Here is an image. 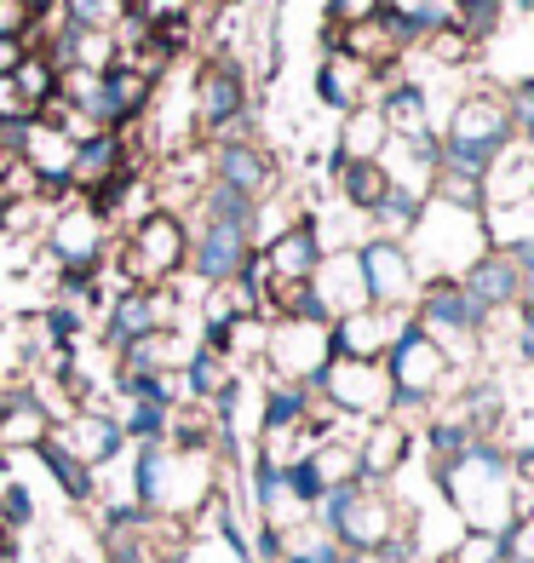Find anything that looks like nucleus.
<instances>
[{"mask_svg":"<svg viewBox=\"0 0 534 563\" xmlns=\"http://www.w3.org/2000/svg\"><path fill=\"white\" fill-rule=\"evenodd\" d=\"M443 167L448 173H471V178H489V167L518 144L512 133V115L500 104V87H471L454 98V110L443 115Z\"/></svg>","mask_w":534,"mask_h":563,"instance_id":"obj_4","label":"nucleus"},{"mask_svg":"<svg viewBox=\"0 0 534 563\" xmlns=\"http://www.w3.org/2000/svg\"><path fill=\"white\" fill-rule=\"evenodd\" d=\"M374 110H379V121H386L391 139H431V133H437V115H431V87L409 81V75H397L391 87H379Z\"/></svg>","mask_w":534,"mask_h":563,"instance_id":"obj_26","label":"nucleus"},{"mask_svg":"<svg viewBox=\"0 0 534 563\" xmlns=\"http://www.w3.org/2000/svg\"><path fill=\"white\" fill-rule=\"evenodd\" d=\"M391 144L386 121H379L374 104L340 115V133H334V162H379V150Z\"/></svg>","mask_w":534,"mask_h":563,"instance_id":"obj_32","label":"nucleus"},{"mask_svg":"<svg viewBox=\"0 0 534 563\" xmlns=\"http://www.w3.org/2000/svg\"><path fill=\"white\" fill-rule=\"evenodd\" d=\"M178 311H185V299L178 288H115L104 299V322H98V345L110 356H121L126 345H138L149 334H162V328H178Z\"/></svg>","mask_w":534,"mask_h":563,"instance_id":"obj_9","label":"nucleus"},{"mask_svg":"<svg viewBox=\"0 0 534 563\" xmlns=\"http://www.w3.org/2000/svg\"><path fill=\"white\" fill-rule=\"evenodd\" d=\"M282 477H288V489H293V500H299L304 511H316V500L327 495V483L316 477V466H311V454H299L293 466H282Z\"/></svg>","mask_w":534,"mask_h":563,"instance_id":"obj_46","label":"nucleus"},{"mask_svg":"<svg viewBox=\"0 0 534 563\" xmlns=\"http://www.w3.org/2000/svg\"><path fill=\"white\" fill-rule=\"evenodd\" d=\"M126 167H138L126 133H87L81 144H75V162H69V190L92 196V190H104L110 178H121Z\"/></svg>","mask_w":534,"mask_h":563,"instance_id":"obj_22","label":"nucleus"},{"mask_svg":"<svg viewBox=\"0 0 534 563\" xmlns=\"http://www.w3.org/2000/svg\"><path fill=\"white\" fill-rule=\"evenodd\" d=\"M46 253H53L58 276H81V282H104L110 253H115V230L98 219L87 201H69L46 224Z\"/></svg>","mask_w":534,"mask_h":563,"instance_id":"obj_8","label":"nucleus"},{"mask_svg":"<svg viewBox=\"0 0 534 563\" xmlns=\"http://www.w3.org/2000/svg\"><path fill=\"white\" fill-rule=\"evenodd\" d=\"M431 483H437V495H443V506L454 511V523H460V529L505 534V541H512L518 523L534 518V495L518 483L512 454H505L500 443L477 438L460 460H448L443 472H431Z\"/></svg>","mask_w":534,"mask_h":563,"instance_id":"obj_1","label":"nucleus"},{"mask_svg":"<svg viewBox=\"0 0 534 563\" xmlns=\"http://www.w3.org/2000/svg\"><path fill=\"white\" fill-rule=\"evenodd\" d=\"M311 294L322 305L327 322H340L351 311H368V288H363V265H356V247H334L322 253V265L311 276Z\"/></svg>","mask_w":534,"mask_h":563,"instance_id":"obj_20","label":"nucleus"},{"mask_svg":"<svg viewBox=\"0 0 534 563\" xmlns=\"http://www.w3.org/2000/svg\"><path fill=\"white\" fill-rule=\"evenodd\" d=\"M518 317H523V328H529V334H534V282H529V288H523V305H518Z\"/></svg>","mask_w":534,"mask_h":563,"instance_id":"obj_51","label":"nucleus"},{"mask_svg":"<svg viewBox=\"0 0 534 563\" xmlns=\"http://www.w3.org/2000/svg\"><path fill=\"white\" fill-rule=\"evenodd\" d=\"M126 489H133V500L144 511H156V518L196 523L224 483H219L213 454H178L167 443H144V449H133V483Z\"/></svg>","mask_w":534,"mask_h":563,"instance_id":"obj_3","label":"nucleus"},{"mask_svg":"<svg viewBox=\"0 0 534 563\" xmlns=\"http://www.w3.org/2000/svg\"><path fill=\"white\" fill-rule=\"evenodd\" d=\"M247 495H253V518H259L265 529H299V523H311V511H304L299 500H293V489H288V477H282V466H270V460H259V454H247Z\"/></svg>","mask_w":534,"mask_h":563,"instance_id":"obj_24","label":"nucleus"},{"mask_svg":"<svg viewBox=\"0 0 534 563\" xmlns=\"http://www.w3.org/2000/svg\"><path fill=\"white\" fill-rule=\"evenodd\" d=\"M208 178H213V185L242 190L247 201H265L276 190V162L253 139L247 144H213L208 150Z\"/></svg>","mask_w":534,"mask_h":563,"instance_id":"obj_23","label":"nucleus"},{"mask_svg":"<svg viewBox=\"0 0 534 563\" xmlns=\"http://www.w3.org/2000/svg\"><path fill=\"white\" fill-rule=\"evenodd\" d=\"M196 208H201L208 224H236V230H247V236H253V219H259V201H247L231 185H213V178L196 190Z\"/></svg>","mask_w":534,"mask_h":563,"instance_id":"obj_35","label":"nucleus"},{"mask_svg":"<svg viewBox=\"0 0 534 563\" xmlns=\"http://www.w3.org/2000/svg\"><path fill=\"white\" fill-rule=\"evenodd\" d=\"M505 18H534V0H505Z\"/></svg>","mask_w":534,"mask_h":563,"instance_id":"obj_52","label":"nucleus"},{"mask_svg":"<svg viewBox=\"0 0 534 563\" xmlns=\"http://www.w3.org/2000/svg\"><path fill=\"white\" fill-rule=\"evenodd\" d=\"M512 541L505 534H477V529H460V541L443 552V563H505Z\"/></svg>","mask_w":534,"mask_h":563,"instance_id":"obj_43","label":"nucleus"},{"mask_svg":"<svg viewBox=\"0 0 534 563\" xmlns=\"http://www.w3.org/2000/svg\"><path fill=\"white\" fill-rule=\"evenodd\" d=\"M448 12H454V30H466L482 46L505 23V0H448Z\"/></svg>","mask_w":534,"mask_h":563,"instance_id":"obj_42","label":"nucleus"},{"mask_svg":"<svg viewBox=\"0 0 534 563\" xmlns=\"http://www.w3.org/2000/svg\"><path fill=\"white\" fill-rule=\"evenodd\" d=\"M0 420H7V386H0Z\"/></svg>","mask_w":534,"mask_h":563,"instance_id":"obj_55","label":"nucleus"},{"mask_svg":"<svg viewBox=\"0 0 534 563\" xmlns=\"http://www.w3.org/2000/svg\"><path fill=\"white\" fill-rule=\"evenodd\" d=\"M356 265H363L368 305H379V311H409V317H414V299H420V288H425V276H420V265H414L409 242L368 236L363 247H356Z\"/></svg>","mask_w":534,"mask_h":563,"instance_id":"obj_11","label":"nucleus"},{"mask_svg":"<svg viewBox=\"0 0 534 563\" xmlns=\"http://www.w3.org/2000/svg\"><path fill=\"white\" fill-rule=\"evenodd\" d=\"M386 0H327V30H351V23H368L379 18Z\"/></svg>","mask_w":534,"mask_h":563,"instance_id":"obj_47","label":"nucleus"},{"mask_svg":"<svg viewBox=\"0 0 534 563\" xmlns=\"http://www.w3.org/2000/svg\"><path fill=\"white\" fill-rule=\"evenodd\" d=\"M500 104H505V115H512V133L529 144V139H534V75L505 81V87H500Z\"/></svg>","mask_w":534,"mask_h":563,"instance_id":"obj_44","label":"nucleus"},{"mask_svg":"<svg viewBox=\"0 0 534 563\" xmlns=\"http://www.w3.org/2000/svg\"><path fill=\"white\" fill-rule=\"evenodd\" d=\"M327 363H334V340H327V322H299V317L270 322L265 356H259L265 379H288V386H316Z\"/></svg>","mask_w":534,"mask_h":563,"instance_id":"obj_10","label":"nucleus"},{"mask_svg":"<svg viewBox=\"0 0 534 563\" xmlns=\"http://www.w3.org/2000/svg\"><path fill=\"white\" fill-rule=\"evenodd\" d=\"M316 397H322V408H334L351 426H368V420L391 415V379L379 363H345V356H334L316 379Z\"/></svg>","mask_w":534,"mask_h":563,"instance_id":"obj_12","label":"nucleus"},{"mask_svg":"<svg viewBox=\"0 0 534 563\" xmlns=\"http://www.w3.org/2000/svg\"><path fill=\"white\" fill-rule=\"evenodd\" d=\"M58 563H92V558H87V552H64Z\"/></svg>","mask_w":534,"mask_h":563,"instance_id":"obj_54","label":"nucleus"},{"mask_svg":"<svg viewBox=\"0 0 534 563\" xmlns=\"http://www.w3.org/2000/svg\"><path fill=\"white\" fill-rule=\"evenodd\" d=\"M311 518L334 534L345 552H397L414 558V506H402L391 483H340L316 500Z\"/></svg>","mask_w":534,"mask_h":563,"instance_id":"obj_2","label":"nucleus"},{"mask_svg":"<svg viewBox=\"0 0 534 563\" xmlns=\"http://www.w3.org/2000/svg\"><path fill=\"white\" fill-rule=\"evenodd\" d=\"M414 328L448 356L454 374H477L489 317L477 311V299L460 288V282H425L420 299H414Z\"/></svg>","mask_w":534,"mask_h":563,"instance_id":"obj_6","label":"nucleus"},{"mask_svg":"<svg viewBox=\"0 0 534 563\" xmlns=\"http://www.w3.org/2000/svg\"><path fill=\"white\" fill-rule=\"evenodd\" d=\"M64 30H87V35H115V23L126 18V0H58Z\"/></svg>","mask_w":534,"mask_h":563,"instance_id":"obj_39","label":"nucleus"},{"mask_svg":"<svg viewBox=\"0 0 534 563\" xmlns=\"http://www.w3.org/2000/svg\"><path fill=\"white\" fill-rule=\"evenodd\" d=\"M431 201H443V208H460V213H482V208H489V196H482V178L448 173V167H437V178H431Z\"/></svg>","mask_w":534,"mask_h":563,"instance_id":"obj_40","label":"nucleus"},{"mask_svg":"<svg viewBox=\"0 0 534 563\" xmlns=\"http://www.w3.org/2000/svg\"><path fill=\"white\" fill-rule=\"evenodd\" d=\"M425 53L437 58L443 69H466V64H477V41H471L466 30H454V23H448V30H437V35L425 41Z\"/></svg>","mask_w":534,"mask_h":563,"instance_id":"obj_45","label":"nucleus"},{"mask_svg":"<svg viewBox=\"0 0 534 563\" xmlns=\"http://www.w3.org/2000/svg\"><path fill=\"white\" fill-rule=\"evenodd\" d=\"M345 563H402L397 552H345Z\"/></svg>","mask_w":534,"mask_h":563,"instance_id":"obj_50","label":"nucleus"},{"mask_svg":"<svg viewBox=\"0 0 534 563\" xmlns=\"http://www.w3.org/2000/svg\"><path fill=\"white\" fill-rule=\"evenodd\" d=\"M7 144H12V156L30 167L35 178H41V190L46 196H69V162H75V139L64 133L58 121H46V115H35V121H23V126H12L7 133Z\"/></svg>","mask_w":534,"mask_h":563,"instance_id":"obj_14","label":"nucleus"},{"mask_svg":"<svg viewBox=\"0 0 534 563\" xmlns=\"http://www.w3.org/2000/svg\"><path fill=\"white\" fill-rule=\"evenodd\" d=\"M460 288L477 299V311L482 317H505V311H518L523 305V271H518V260L512 253H482V260L460 276Z\"/></svg>","mask_w":534,"mask_h":563,"instance_id":"obj_25","label":"nucleus"},{"mask_svg":"<svg viewBox=\"0 0 534 563\" xmlns=\"http://www.w3.org/2000/svg\"><path fill=\"white\" fill-rule=\"evenodd\" d=\"M0 139H7V126H0Z\"/></svg>","mask_w":534,"mask_h":563,"instance_id":"obj_56","label":"nucleus"},{"mask_svg":"<svg viewBox=\"0 0 534 563\" xmlns=\"http://www.w3.org/2000/svg\"><path fill=\"white\" fill-rule=\"evenodd\" d=\"M409 253H414L425 282H460L482 253H489L482 213H460V208H443V201H425L420 224L409 230Z\"/></svg>","mask_w":534,"mask_h":563,"instance_id":"obj_7","label":"nucleus"},{"mask_svg":"<svg viewBox=\"0 0 534 563\" xmlns=\"http://www.w3.org/2000/svg\"><path fill=\"white\" fill-rule=\"evenodd\" d=\"M58 402L46 397L30 379H12L7 386V420H0V454H35L58 426Z\"/></svg>","mask_w":534,"mask_h":563,"instance_id":"obj_17","label":"nucleus"},{"mask_svg":"<svg viewBox=\"0 0 534 563\" xmlns=\"http://www.w3.org/2000/svg\"><path fill=\"white\" fill-rule=\"evenodd\" d=\"M379 98V81L363 69V64H351L340 53H327L316 64V104L322 110H334V115H351V110H363Z\"/></svg>","mask_w":534,"mask_h":563,"instance_id":"obj_27","label":"nucleus"},{"mask_svg":"<svg viewBox=\"0 0 534 563\" xmlns=\"http://www.w3.org/2000/svg\"><path fill=\"white\" fill-rule=\"evenodd\" d=\"M35 523H41V506H35V495H30V483L7 477V483H0V529L18 541V534L35 529Z\"/></svg>","mask_w":534,"mask_h":563,"instance_id":"obj_41","label":"nucleus"},{"mask_svg":"<svg viewBox=\"0 0 534 563\" xmlns=\"http://www.w3.org/2000/svg\"><path fill=\"white\" fill-rule=\"evenodd\" d=\"M53 438L81 460L87 472H104L126 454V431H121V420L110 415V408H69V415L53 426Z\"/></svg>","mask_w":534,"mask_h":563,"instance_id":"obj_16","label":"nucleus"},{"mask_svg":"<svg viewBox=\"0 0 534 563\" xmlns=\"http://www.w3.org/2000/svg\"><path fill=\"white\" fill-rule=\"evenodd\" d=\"M12 552H18V541H12L7 529H0V558H12Z\"/></svg>","mask_w":534,"mask_h":563,"instance_id":"obj_53","label":"nucleus"},{"mask_svg":"<svg viewBox=\"0 0 534 563\" xmlns=\"http://www.w3.org/2000/svg\"><path fill=\"white\" fill-rule=\"evenodd\" d=\"M30 35V18H23L18 0H0V41H23Z\"/></svg>","mask_w":534,"mask_h":563,"instance_id":"obj_48","label":"nucleus"},{"mask_svg":"<svg viewBox=\"0 0 534 563\" xmlns=\"http://www.w3.org/2000/svg\"><path fill=\"white\" fill-rule=\"evenodd\" d=\"M402 328H409V311H379V305H368V311L327 322V340H334V356H345V363H379Z\"/></svg>","mask_w":534,"mask_h":563,"instance_id":"obj_19","label":"nucleus"},{"mask_svg":"<svg viewBox=\"0 0 534 563\" xmlns=\"http://www.w3.org/2000/svg\"><path fill=\"white\" fill-rule=\"evenodd\" d=\"M327 167H334L340 208L356 213V219H368L379 201H386V190H391V178H386V167H379V162H327Z\"/></svg>","mask_w":534,"mask_h":563,"instance_id":"obj_29","label":"nucleus"},{"mask_svg":"<svg viewBox=\"0 0 534 563\" xmlns=\"http://www.w3.org/2000/svg\"><path fill=\"white\" fill-rule=\"evenodd\" d=\"M12 87H18L23 104H30V110L41 115L46 104H58L64 75H58V64H53V58H46V46H30V53L18 58V69H12Z\"/></svg>","mask_w":534,"mask_h":563,"instance_id":"obj_34","label":"nucleus"},{"mask_svg":"<svg viewBox=\"0 0 534 563\" xmlns=\"http://www.w3.org/2000/svg\"><path fill=\"white\" fill-rule=\"evenodd\" d=\"M420 449V431H409L402 420H368L363 431H356V472H363V483H397L402 466L414 460Z\"/></svg>","mask_w":534,"mask_h":563,"instance_id":"obj_18","label":"nucleus"},{"mask_svg":"<svg viewBox=\"0 0 534 563\" xmlns=\"http://www.w3.org/2000/svg\"><path fill=\"white\" fill-rule=\"evenodd\" d=\"M247 260H253V236H247V230H236V224H208V219L190 230V260H185V271L201 282V288H231V282L247 271Z\"/></svg>","mask_w":534,"mask_h":563,"instance_id":"obj_15","label":"nucleus"},{"mask_svg":"<svg viewBox=\"0 0 534 563\" xmlns=\"http://www.w3.org/2000/svg\"><path fill=\"white\" fill-rule=\"evenodd\" d=\"M242 115H247V75H242V64L231 53H219V58L201 64V75H196L190 121H196L201 139H213L231 121H242Z\"/></svg>","mask_w":534,"mask_h":563,"instance_id":"obj_13","label":"nucleus"},{"mask_svg":"<svg viewBox=\"0 0 534 563\" xmlns=\"http://www.w3.org/2000/svg\"><path fill=\"white\" fill-rule=\"evenodd\" d=\"M322 230H316V219L311 213H299L282 236H270L265 247H259V260H265V271H270V282H311L316 276V265H322Z\"/></svg>","mask_w":534,"mask_h":563,"instance_id":"obj_21","label":"nucleus"},{"mask_svg":"<svg viewBox=\"0 0 534 563\" xmlns=\"http://www.w3.org/2000/svg\"><path fill=\"white\" fill-rule=\"evenodd\" d=\"M173 408L178 402H121V431H126V449H144V443H167V426H173Z\"/></svg>","mask_w":534,"mask_h":563,"instance_id":"obj_36","label":"nucleus"},{"mask_svg":"<svg viewBox=\"0 0 534 563\" xmlns=\"http://www.w3.org/2000/svg\"><path fill=\"white\" fill-rule=\"evenodd\" d=\"M420 213H425V196H409V190H386V201L368 213V224H374V236H397V242H409V230L420 224Z\"/></svg>","mask_w":534,"mask_h":563,"instance_id":"obj_38","label":"nucleus"},{"mask_svg":"<svg viewBox=\"0 0 534 563\" xmlns=\"http://www.w3.org/2000/svg\"><path fill=\"white\" fill-rule=\"evenodd\" d=\"M282 563H345V547L311 518L282 534Z\"/></svg>","mask_w":534,"mask_h":563,"instance_id":"obj_37","label":"nucleus"},{"mask_svg":"<svg viewBox=\"0 0 534 563\" xmlns=\"http://www.w3.org/2000/svg\"><path fill=\"white\" fill-rule=\"evenodd\" d=\"M190 260V224L173 208H149L133 219V230L115 242V276L121 288H173Z\"/></svg>","mask_w":534,"mask_h":563,"instance_id":"obj_5","label":"nucleus"},{"mask_svg":"<svg viewBox=\"0 0 534 563\" xmlns=\"http://www.w3.org/2000/svg\"><path fill=\"white\" fill-rule=\"evenodd\" d=\"M23 53H30V41H0V81H7V75L18 69Z\"/></svg>","mask_w":534,"mask_h":563,"instance_id":"obj_49","label":"nucleus"},{"mask_svg":"<svg viewBox=\"0 0 534 563\" xmlns=\"http://www.w3.org/2000/svg\"><path fill=\"white\" fill-rule=\"evenodd\" d=\"M236 379V368L224 363L219 351H208V345H190V356H185V368H178V402H196V408H213V397L224 391Z\"/></svg>","mask_w":534,"mask_h":563,"instance_id":"obj_30","label":"nucleus"},{"mask_svg":"<svg viewBox=\"0 0 534 563\" xmlns=\"http://www.w3.org/2000/svg\"><path fill=\"white\" fill-rule=\"evenodd\" d=\"M316 415V386L259 379V431H304Z\"/></svg>","mask_w":534,"mask_h":563,"instance_id":"obj_28","label":"nucleus"},{"mask_svg":"<svg viewBox=\"0 0 534 563\" xmlns=\"http://www.w3.org/2000/svg\"><path fill=\"white\" fill-rule=\"evenodd\" d=\"M35 460L46 466V477L58 483V495H64L69 506H92V500H98V472H87L58 438H46V443L35 449Z\"/></svg>","mask_w":534,"mask_h":563,"instance_id":"obj_33","label":"nucleus"},{"mask_svg":"<svg viewBox=\"0 0 534 563\" xmlns=\"http://www.w3.org/2000/svg\"><path fill=\"white\" fill-rule=\"evenodd\" d=\"M482 196H489V208H505V201H529L534 196V144H512L505 156L489 167L482 178Z\"/></svg>","mask_w":534,"mask_h":563,"instance_id":"obj_31","label":"nucleus"}]
</instances>
